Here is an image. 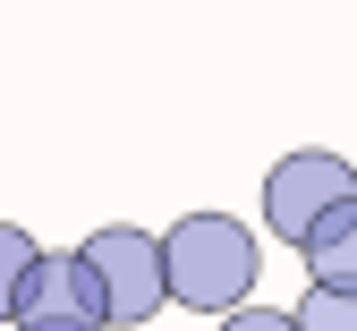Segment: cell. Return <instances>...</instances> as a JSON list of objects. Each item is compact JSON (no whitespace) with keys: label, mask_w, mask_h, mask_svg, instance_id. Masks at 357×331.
<instances>
[{"label":"cell","mask_w":357,"mask_h":331,"mask_svg":"<svg viewBox=\"0 0 357 331\" xmlns=\"http://www.w3.org/2000/svg\"><path fill=\"white\" fill-rule=\"evenodd\" d=\"M255 229L238 213H188V221H170L162 229V289L170 306H188V314H230L255 298Z\"/></svg>","instance_id":"obj_1"},{"label":"cell","mask_w":357,"mask_h":331,"mask_svg":"<svg viewBox=\"0 0 357 331\" xmlns=\"http://www.w3.org/2000/svg\"><path fill=\"white\" fill-rule=\"evenodd\" d=\"M77 255H85V272H94V289H102V323L137 331V323H153V314L170 306V289H162V238H153V229L111 221V229H94Z\"/></svg>","instance_id":"obj_2"},{"label":"cell","mask_w":357,"mask_h":331,"mask_svg":"<svg viewBox=\"0 0 357 331\" xmlns=\"http://www.w3.org/2000/svg\"><path fill=\"white\" fill-rule=\"evenodd\" d=\"M357 196V162L306 145V153H281L273 178H264V229H273L281 247H306V229H315L324 213H340Z\"/></svg>","instance_id":"obj_3"},{"label":"cell","mask_w":357,"mask_h":331,"mask_svg":"<svg viewBox=\"0 0 357 331\" xmlns=\"http://www.w3.org/2000/svg\"><path fill=\"white\" fill-rule=\"evenodd\" d=\"M17 331H111L102 323V289L85 255H34L26 280H17V306H9Z\"/></svg>","instance_id":"obj_4"},{"label":"cell","mask_w":357,"mask_h":331,"mask_svg":"<svg viewBox=\"0 0 357 331\" xmlns=\"http://www.w3.org/2000/svg\"><path fill=\"white\" fill-rule=\"evenodd\" d=\"M306 280H332V289H357V196L340 213H324L315 229H306Z\"/></svg>","instance_id":"obj_5"},{"label":"cell","mask_w":357,"mask_h":331,"mask_svg":"<svg viewBox=\"0 0 357 331\" xmlns=\"http://www.w3.org/2000/svg\"><path fill=\"white\" fill-rule=\"evenodd\" d=\"M298 331H357V289H332V280H306V298L289 306Z\"/></svg>","instance_id":"obj_6"},{"label":"cell","mask_w":357,"mask_h":331,"mask_svg":"<svg viewBox=\"0 0 357 331\" xmlns=\"http://www.w3.org/2000/svg\"><path fill=\"white\" fill-rule=\"evenodd\" d=\"M43 247L26 238L17 221H0V323H9V306H17V280H26V263H34Z\"/></svg>","instance_id":"obj_7"},{"label":"cell","mask_w":357,"mask_h":331,"mask_svg":"<svg viewBox=\"0 0 357 331\" xmlns=\"http://www.w3.org/2000/svg\"><path fill=\"white\" fill-rule=\"evenodd\" d=\"M221 331H298V314H281V306H230V314H221Z\"/></svg>","instance_id":"obj_8"}]
</instances>
